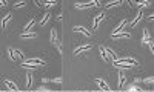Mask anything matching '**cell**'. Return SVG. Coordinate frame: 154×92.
Returning <instances> with one entry per match:
<instances>
[{
  "mask_svg": "<svg viewBox=\"0 0 154 92\" xmlns=\"http://www.w3.org/2000/svg\"><path fill=\"white\" fill-rule=\"evenodd\" d=\"M74 31H75V32H80V34H83V35H86V37H91V35H93V32L88 31L86 28H83V26H74Z\"/></svg>",
  "mask_w": 154,
  "mask_h": 92,
  "instance_id": "13",
  "label": "cell"
},
{
  "mask_svg": "<svg viewBox=\"0 0 154 92\" xmlns=\"http://www.w3.org/2000/svg\"><path fill=\"white\" fill-rule=\"evenodd\" d=\"M99 51H100V55H102V58H103V61H109V57H108V54H106V51H105V46H99Z\"/></svg>",
  "mask_w": 154,
  "mask_h": 92,
  "instance_id": "18",
  "label": "cell"
},
{
  "mask_svg": "<svg viewBox=\"0 0 154 92\" xmlns=\"http://www.w3.org/2000/svg\"><path fill=\"white\" fill-rule=\"evenodd\" d=\"M35 37H37V32H34V31L22 32V34H20V38H23V40H28V38H35Z\"/></svg>",
  "mask_w": 154,
  "mask_h": 92,
  "instance_id": "16",
  "label": "cell"
},
{
  "mask_svg": "<svg viewBox=\"0 0 154 92\" xmlns=\"http://www.w3.org/2000/svg\"><path fill=\"white\" fill-rule=\"evenodd\" d=\"M11 19H12V14H11V12H6V14L3 16V19H2V23H0V25H2V29H5L6 26H8V23L11 22Z\"/></svg>",
  "mask_w": 154,
  "mask_h": 92,
  "instance_id": "14",
  "label": "cell"
},
{
  "mask_svg": "<svg viewBox=\"0 0 154 92\" xmlns=\"http://www.w3.org/2000/svg\"><path fill=\"white\" fill-rule=\"evenodd\" d=\"M142 43L149 48L151 54H152V52H154V46H152V38H151V34H149L148 29H143V32H142Z\"/></svg>",
  "mask_w": 154,
  "mask_h": 92,
  "instance_id": "2",
  "label": "cell"
},
{
  "mask_svg": "<svg viewBox=\"0 0 154 92\" xmlns=\"http://www.w3.org/2000/svg\"><path fill=\"white\" fill-rule=\"evenodd\" d=\"M32 74L31 72H28L26 75H25V86H26V89H31V86H32Z\"/></svg>",
  "mask_w": 154,
  "mask_h": 92,
  "instance_id": "15",
  "label": "cell"
},
{
  "mask_svg": "<svg viewBox=\"0 0 154 92\" xmlns=\"http://www.w3.org/2000/svg\"><path fill=\"white\" fill-rule=\"evenodd\" d=\"M125 83H126V77H125V74H123V72H119V83H117L119 89H120Z\"/></svg>",
  "mask_w": 154,
  "mask_h": 92,
  "instance_id": "20",
  "label": "cell"
},
{
  "mask_svg": "<svg viewBox=\"0 0 154 92\" xmlns=\"http://www.w3.org/2000/svg\"><path fill=\"white\" fill-rule=\"evenodd\" d=\"M34 26H35V19H29L28 23L23 26L22 32H29V31H34Z\"/></svg>",
  "mask_w": 154,
  "mask_h": 92,
  "instance_id": "11",
  "label": "cell"
},
{
  "mask_svg": "<svg viewBox=\"0 0 154 92\" xmlns=\"http://www.w3.org/2000/svg\"><path fill=\"white\" fill-rule=\"evenodd\" d=\"M105 51H106V54H108V57H109V60L112 58V60H117L119 58V55L114 52V49H111V48H108V46H105Z\"/></svg>",
  "mask_w": 154,
  "mask_h": 92,
  "instance_id": "17",
  "label": "cell"
},
{
  "mask_svg": "<svg viewBox=\"0 0 154 92\" xmlns=\"http://www.w3.org/2000/svg\"><path fill=\"white\" fill-rule=\"evenodd\" d=\"M57 38H59V37H57V29H56V28H53V29H51V43L54 45Z\"/></svg>",
  "mask_w": 154,
  "mask_h": 92,
  "instance_id": "21",
  "label": "cell"
},
{
  "mask_svg": "<svg viewBox=\"0 0 154 92\" xmlns=\"http://www.w3.org/2000/svg\"><path fill=\"white\" fill-rule=\"evenodd\" d=\"M142 19H143V9H139L137 14H136V17H134L131 22H128V25H130L131 28H136V26L139 25V22L142 20Z\"/></svg>",
  "mask_w": 154,
  "mask_h": 92,
  "instance_id": "7",
  "label": "cell"
},
{
  "mask_svg": "<svg viewBox=\"0 0 154 92\" xmlns=\"http://www.w3.org/2000/svg\"><path fill=\"white\" fill-rule=\"evenodd\" d=\"M54 46L57 48V51L60 52V54H62V42H60V38H57V40H56V43H54Z\"/></svg>",
  "mask_w": 154,
  "mask_h": 92,
  "instance_id": "25",
  "label": "cell"
},
{
  "mask_svg": "<svg viewBox=\"0 0 154 92\" xmlns=\"http://www.w3.org/2000/svg\"><path fill=\"white\" fill-rule=\"evenodd\" d=\"M57 22H60L62 20V12H59V14H57V19H56Z\"/></svg>",
  "mask_w": 154,
  "mask_h": 92,
  "instance_id": "30",
  "label": "cell"
},
{
  "mask_svg": "<svg viewBox=\"0 0 154 92\" xmlns=\"http://www.w3.org/2000/svg\"><path fill=\"white\" fill-rule=\"evenodd\" d=\"M3 83H5V86L9 89V91H12V92H19V86L12 82V80H9V78H3Z\"/></svg>",
  "mask_w": 154,
  "mask_h": 92,
  "instance_id": "9",
  "label": "cell"
},
{
  "mask_svg": "<svg viewBox=\"0 0 154 92\" xmlns=\"http://www.w3.org/2000/svg\"><path fill=\"white\" fill-rule=\"evenodd\" d=\"M105 17H106V14H105L103 11H100L99 14H97V16L94 17V20H93V31H97V29H99L100 23L105 20Z\"/></svg>",
  "mask_w": 154,
  "mask_h": 92,
  "instance_id": "4",
  "label": "cell"
},
{
  "mask_svg": "<svg viewBox=\"0 0 154 92\" xmlns=\"http://www.w3.org/2000/svg\"><path fill=\"white\" fill-rule=\"evenodd\" d=\"M130 37H131V34L128 32V31H120L117 34H112L111 35L112 40H122V38H130Z\"/></svg>",
  "mask_w": 154,
  "mask_h": 92,
  "instance_id": "10",
  "label": "cell"
},
{
  "mask_svg": "<svg viewBox=\"0 0 154 92\" xmlns=\"http://www.w3.org/2000/svg\"><path fill=\"white\" fill-rule=\"evenodd\" d=\"M43 5H45L46 8H51V6L57 5V2H56V0H48V2H43Z\"/></svg>",
  "mask_w": 154,
  "mask_h": 92,
  "instance_id": "24",
  "label": "cell"
},
{
  "mask_svg": "<svg viewBox=\"0 0 154 92\" xmlns=\"http://www.w3.org/2000/svg\"><path fill=\"white\" fill-rule=\"evenodd\" d=\"M136 5H139L140 6V9H142L143 6L146 8V6H149L151 5V2H149V0H142V2H136Z\"/></svg>",
  "mask_w": 154,
  "mask_h": 92,
  "instance_id": "23",
  "label": "cell"
},
{
  "mask_svg": "<svg viewBox=\"0 0 154 92\" xmlns=\"http://www.w3.org/2000/svg\"><path fill=\"white\" fill-rule=\"evenodd\" d=\"M23 6H26V2H25V0H22V2H16V3H14V8H23Z\"/></svg>",
  "mask_w": 154,
  "mask_h": 92,
  "instance_id": "26",
  "label": "cell"
},
{
  "mask_svg": "<svg viewBox=\"0 0 154 92\" xmlns=\"http://www.w3.org/2000/svg\"><path fill=\"white\" fill-rule=\"evenodd\" d=\"M97 5H100V2L91 0V2H85V3H82V2H77L74 6H75L77 9H88V8H93V6H97Z\"/></svg>",
  "mask_w": 154,
  "mask_h": 92,
  "instance_id": "6",
  "label": "cell"
},
{
  "mask_svg": "<svg viewBox=\"0 0 154 92\" xmlns=\"http://www.w3.org/2000/svg\"><path fill=\"white\" fill-rule=\"evenodd\" d=\"M45 64H46L45 60L38 58V57H32V58H29V60H26V61H23V63H22V68H28V69H31V68H40V66H45Z\"/></svg>",
  "mask_w": 154,
  "mask_h": 92,
  "instance_id": "1",
  "label": "cell"
},
{
  "mask_svg": "<svg viewBox=\"0 0 154 92\" xmlns=\"http://www.w3.org/2000/svg\"><path fill=\"white\" fill-rule=\"evenodd\" d=\"M51 82H54V83L60 85V83H62V78H60V77H56V78H53V80H51Z\"/></svg>",
  "mask_w": 154,
  "mask_h": 92,
  "instance_id": "28",
  "label": "cell"
},
{
  "mask_svg": "<svg viewBox=\"0 0 154 92\" xmlns=\"http://www.w3.org/2000/svg\"><path fill=\"white\" fill-rule=\"evenodd\" d=\"M126 25H128V20H126V19H122V20H120V23H119V25H117V26H116V28H114L112 34H117V32L123 31V28H125Z\"/></svg>",
  "mask_w": 154,
  "mask_h": 92,
  "instance_id": "12",
  "label": "cell"
},
{
  "mask_svg": "<svg viewBox=\"0 0 154 92\" xmlns=\"http://www.w3.org/2000/svg\"><path fill=\"white\" fill-rule=\"evenodd\" d=\"M91 48H93L91 43H83V45H80V46H77V48L74 49L72 54H74V55H82V54H85V52L91 51Z\"/></svg>",
  "mask_w": 154,
  "mask_h": 92,
  "instance_id": "5",
  "label": "cell"
},
{
  "mask_svg": "<svg viewBox=\"0 0 154 92\" xmlns=\"http://www.w3.org/2000/svg\"><path fill=\"white\" fill-rule=\"evenodd\" d=\"M119 5H122V0H112V2H106L105 3V8H116Z\"/></svg>",
  "mask_w": 154,
  "mask_h": 92,
  "instance_id": "19",
  "label": "cell"
},
{
  "mask_svg": "<svg viewBox=\"0 0 154 92\" xmlns=\"http://www.w3.org/2000/svg\"><path fill=\"white\" fill-rule=\"evenodd\" d=\"M94 82H96V85L100 88V91H102V92H109V85L103 80V78H96Z\"/></svg>",
  "mask_w": 154,
  "mask_h": 92,
  "instance_id": "8",
  "label": "cell"
},
{
  "mask_svg": "<svg viewBox=\"0 0 154 92\" xmlns=\"http://www.w3.org/2000/svg\"><path fill=\"white\" fill-rule=\"evenodd\" d=\"M8 2H6V0H0V8H2V6H5Z\"/></svg>",
  "mask_w": 154,
  "mask_h": 92,
  "instance_id": "29",
  "label": "cell"
},
{
  "mask_svg": "<svg viewBox=\"0 0 154 92\" xmlns=\"http://www.w3.org/2000/svg\"><path fill=\"white\" fill-rule=\"evenodd\" d=\"M152 19H154V16H152V14H149V16H148V20H149V22H152Z\"/></svg>",
  "mask_w": 154,
  "mask_h": 92,
  "instance_id": "31",
  "label": "cell"
},
{
  "mask_svg": "<svg viewBox=\"0 0 154 92\" xmlns=\"http://www.w3.org/2000/svg\"><path fill=\"white\" fill-rule=\"evenodd\" d=\"M116 61H119V63H125V64H130V66H139V60H137V58H134V57H130V55L119 57Z\"/></svg>",
  "mask_w": 154,
  "mask_h": 92,
  "instance_id": "3",
  "label": "cell"
},
{
  "mask_svg": "<svg viewBox=\"0 0 154 92\" xmlns=\"http://www.w3.org/2000/svg\"><path fill=\"white\" fill-rule=\"evenodd\" d=\"M49 19H51V14H49V12H45V16H43V19L40 20V25L42 26H45L48 22H49Z\"/></svg>",
  "mask_w": 154,
  "mask_h": 92,
  "instance_id": "22",
  "label": "cell"
},
{
  "mask_svg": "<svg viewBox=\"0 0 154 92\" xmlns=\"http://www.w3.org/2000/svg\"><path fill=\"white\" fill-rule=\"evenodd\" d=\"M152 80H154L152 77H148V78H145V80H140V82H143V83H149V85H151V83H152Z\"/></svg>",
  "mask_w": 154,
  "mask_h": 92,
  "instance_id": "27",
  "label": "cell"
}]
</instances>
